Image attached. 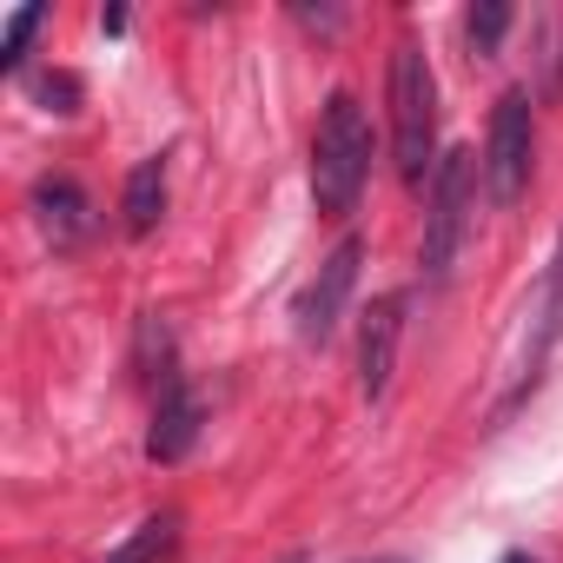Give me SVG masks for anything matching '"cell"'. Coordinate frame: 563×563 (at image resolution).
Wrapping results in <instances>:
<instances>
[{"mask_svg": "<svg viewBox=\"0 0 563 563\" xmlns=\"http://www.w3.org/2000/svg\"><path fill=\"white\" fill-rule=\"evenodd\" d=\"M27 93H34L47 113H60V120L80 113V80H74V74H27Z\"/></svg>", "mask_w": 563, "mask_h": 563, "instance_id": "14", "label": "cell"}, {"mask_svg": "<svg viewBox=\"0 0 563 563\" xmlns=\"http://www.w3.org/2000/svg\"><path fill=\"white\" fill-rule=\"evenodd\" d=\"M133 378H140L153 398L179 385V345H173L166 312H140V325H133Z\"/></svg>", "mask_w": 563, "mask_h": 563, "instance_id": "9", "label": "cell"}, {"mask_svg": "<svg viewBox=\"0 0 563 563\" xmlns=\"http://www.w3.org/2000/svg\"><path fill=\"white\" fill-rule=\"evenodd\" d=\"M510 21H517V14L504 8V0H484V8H471V14H464V41H471V60H490V54H497V41L510 34Z\"/></svg>", "mask_w": 563, "mask_h": 563, "instance_id": "13", "label": "cell"}, {"mask_svg": "<svg viewBox=\"0 0 563 563\" xmlns=\"http://www.w3.org/2000/svg\"><path fill=\"white\" fill-rule=\"evenodd\" d=\"M173 543H179V510H159V517H146L107 563H166Z\"/></svg>", "mask_w": 563, "mask_h": 563, "instance_id": "12", "label": "cell"}, {"mask_svg": "<svg viewBox=\"0 0 563 563\" xmlns=\"http://www.w3.org/2000/svg\"><path fill=\"white\" fill-rule=\"evenodd\" d=\"M497 563H537V556H530V550H504Z\"/></svg>", "mask_w": 563, "mask_h": 563, "instance_id": "18", "label": "cell"}, {"mask_svg": "<svg viewBox=\"0 0 563 563\" xmlns=\"http://www.w3.org/2000/svg\"><path fill=\"white\" fill-rule=\"evenodd\" d=\"M120 225H126V239H146L159 219H166V153H146L133 173H126V192H120Z\"/></svg>", "mask_w": 563, "mask_h": 563, "instance_id": "11", "label": "cell"}, {"mask_svg": "<svg viewBox=\"0 0 563 563\" xmlns=\"http://www.w3.org/2000/svg\"><path fill=\"white\" fill-rule=\"evenodd\" d=\"M378 563H405V556H378Z\"/></svg>", "mask_w": 563, "mask_h": 563, "instance_id": "20", "label": "cell"}, {"mask_svg": "<svg viewBox=\"0 0 563 563\" xmlns=\"http://www.w3.org/2000/svg\"><path fill=\"white\" fill-rule=\"evenodd\" d=\"M556 339H563V232H556V252H550V278H543V312H537V339H530V358H523V378H517L510 405L537 391V378H543V358H550V345H556Z\"/></svg>", "mask_w": 563, "mask_h": 563, "instance_id": "10", "label": "cell"}, {"mask_svg": "<svg viewBox=\"0 0 563 563\" xmlns=\"http://www.w3.org/2000/svg\"><path fill=\"white\" fill-rule=\"evenodd\" d=\"M100 34H126V8H107L100 14Z\"/></svg>", "mask_w": 563, "mask_h": 563, "instance_id": "17", "label": "cell"}, {"mask_svg": "<svg viewBox=\"0 0 563 563\" xmlns=\"http://www.w3.org/2000/svg\"><path fill=\"white\" fill-rule=\"evenodd\" d=\"M391 146H398L405 186H431V173L444 159L438 153V74L418 41L391 47Z\"/></svg>", "mask_w": 563, "mask_h": 563, "instance_id": "2", "label": "cell"}, {"mask_svg": "<svg viewBox=\"0 0 563 563\" xmlns=\"http://www.w3.org/2000/svg\"><path fill=\"white\" fill-rule=\"evenodd\" d=\"M286 563H306V550H292V556H286Z\"/></svg>", "mask_w": 563, "mask_h": 563, "instance_id": "19", "label": "cell"}, {"mask_svg": "<svg viewBox=\"0 0 563 563\" xmlns=\"http://www.w3.org/2000/svg\"><path fill=\"white\" fill-rule=\"evenodd\" d=\"M199 424H206V405H199V391L179 378L173 391H159V398H153L146 457H153V464H186V457H192V444H199Z\"/></svg>", "mask_w": 563, "mask_h": 563, "instance_id": "8", "label": "cell"}, {"mask_svg": "<svg viewBox=\"0 0 563 563\" xmlns=\"http://www.w3.org/2000/svg\"><path fill=\"white\" fill-rule=\"evenodd\" d=\"M34 219H41V232H47V245L54 252H74V245H87L93 239V199L67 179V173H47V179H34Z\"/></svg>", "mask_w": 563, "mask_h": 563, "instance_id": "7", "label": "cell"}, {"mask_svg": "<svg viewBox=\"0 0 563 563\" xmlns=\"http://www.w3.org/2000/svg\"><path fill=\"white\" fill-rule=\"evenodd\" d=\"M41 21H47V8H21V14H8V54H0V60H8L14 74H27V41L41 34Z\"/></svg>", "mask_w": 563, "mask_h": 563, "instance_id": "15", "label": "cell"}, {"mask_svg": "<svg viewBox=\"0 0 563 563\" xmlns=\"http://www.w3.org/2000/svg\"><path fill=\"white\" fill-rule=\"evenodd\" d=\"M477 179H484V159L471 146H451L431 173V192H424V286H444L457 272V252H464V232H471V212H477Z\"/></svg>", "mask_w": 563, "mask_h": 563, "instance_id": "3", "label": "cell"}, {"mask_svg": "<svg viewBox=\"0 0 563 563\" xmlns=\"http://www.w3.org/2000/svg\"><path fill=\"white\" fill-rule=\"evenodd\" d=\"M530 166H537L530 87H504L497 107H490V133H484V192H490V206H517L530 192Z\"/></svg>", "mask_w": 563, "mask_h": 563, "instance_id": "4", "label": "cell"}, {"mask_svg": "<svg viewBox=\"0 0 563 563\" xmlns=\"http://www.w3.org/2000/svg\"><path fill=\"white\" fill-rule=\"evenodd\" d=\"M292 21H299V27H312V34H339V27H345V14H339V8H292Z\"/></svg>", "mask_w": 563, "mask_h": 563, "instance_id": "16", "label": "cell"}, {"mask_svg": "<svg viewBox=\"0 0 563 563\" xmlns=\"http://www.w3.org/2000/svg\"><path fill=\"white\" fill-rule=\"evenodd\" d=\"M358 265H365V239L358 232H345L325 258H319V272H312V286L299 292V345L306 352H325L332 345V332H339V319H345V299H352V286H358Z\"/></svg>", "mask_w": 563, "mask_h": 563, "instance_id": "5", "label": "cell"}, {"mask_svg": "<svg viewBox=\"0 0 563 563\" xmlns=\"http://www.w3.org/2000/svg\"><path fill=\"white\" fill-rule=\"evenodd\" d=\"M372 179V120L352 93H332L312 133V199L325 219H352Z\"/></svg>", "mask_w": 563, "mask_h": 563, "instance_id": "1", "label": "cell"}, {"mask_svg": "<svg viewBox=\"0 0 563 563\" xmlns=\"http://www.w3.org/2000/svg\"><path fill=\"white\" fill-rule=\"evenodd\" d=\"M405 306H411V292H385V299H372V312L358 325V385H365L372 405L391 391V365H398V339H405Z\"/></svg>", "mask_w": 563, "mask_h": 563, "instance_id": "6", "label": "cell"}]
</instances>
